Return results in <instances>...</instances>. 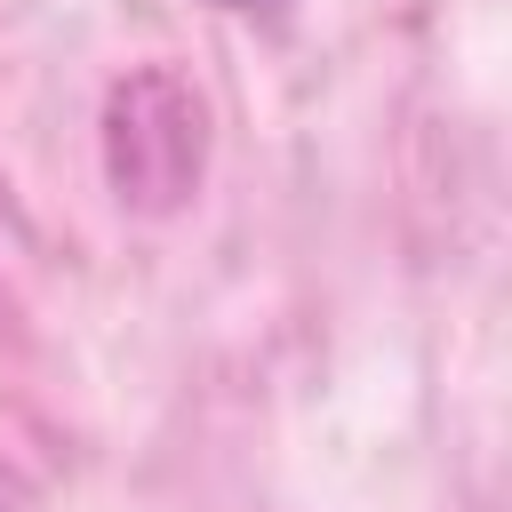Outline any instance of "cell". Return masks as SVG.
<instances>
[{
	"label": "cell",
	"mask_w": 512,
	"mask_h": 512,
	"mask_svg": "<svg viewBox=\"0 0 512 512\" xmlns=\"http://www.w3.org/2000/svg\"><path fill=\"white\" fill-rule=\"evenodd\" d=\"M224 8H256V0H224Z\"/></svg>",
	"instance_id": "cell-1"
}]
</instances>
